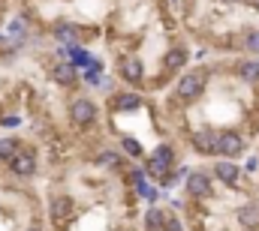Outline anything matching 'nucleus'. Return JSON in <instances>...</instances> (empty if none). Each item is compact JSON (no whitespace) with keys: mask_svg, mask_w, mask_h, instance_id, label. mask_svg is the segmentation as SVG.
<instances>
[{"mask_svg":"<svg viewBox=\"0 0 259 231\" xmlns=\"http://www.w3.org/2000/svg\"><path fill=\"white\" fill-rule=\"evenodd\" d=\"M66 114H69V123H72V126L91 129V126H97V120H100V108H97V102H94L91 96H75V99L66 105Z\"/></svg>","mask_w":259,"mask_h":231,"instance_id":"f257e3e1","label":"nucleus"},{"mask_svg":"<svg viewBox=\"0 0 259 231\" xmlns=\"http://www.w3.org/2000/svg\"><path fill=\"white\" fill-rule=\"evenodd\" d=\"M6 171L12 174L15 180H30V177H36V171H39V153L24 144V147L6 162Z\"/></svg>","mask_w":259,"mask_h":231,"instance_id":"f03ea898","label":"nucleus"},{"mask_svg":"<svg viewBox=\"0 0 259 231\" xmlns=\"http://www.w3.org/2000/svg\"><path fill=\"white\" fill-rule=\"evenodd\" d=\"M217 129H208V126H199V129H190L187 132V144L196 156L202 159H214L217 156Z\"/></svg>","mask_w":259,"mask_h":231,"instance_id":"7ed1b4c3","label":"nucleus"},{"mask_svg":"<svg viewBox=\"0 0 259 231\" xmlns=\"http://www.w3.org/2000/svg\"><path fill=\"white\" fill-rule=\"evenodd\" d=\"M184 189H187V195L196 198V201L211 198L214 195V177H211L208 168H190V171L184 174Z\"/></svg>","mask_w":259,"mask_h":231,"instance_id":"20e7f679","label":"nucleus"},{"mask_svg":"<svg viewBox=\"0 0 259 231\" xmlns=\"http://www.w3.org/2000/svg\"><path fill=\"white\" fill-rule=\"evenodd\" d=\"M244 153H247V138L238 129H220V135H217V156L238 159Z\"/></svg>","mask_w":259,"mask_h":231,"instance_id":"39448f33","label":"nucleus"},{"mask_svg":"<svg viewBox=\"0 0 259 231\" xmlns=\"http://www.w3.org/2000/svg\"><path fill=\"white\" fill-rule=\"evenodd\" d=\"M214 180H220L226 189H241L244 186V177H241V168L232 162V159H223V156H214V165L208 168Z\"/></svg>","mask_w":259,"mask_h":231,"instance_id":"423d86ee","label":"nucleus"},{"mask_svg":"<svg viewBox=\"0 0 259 231\" xmlns=\"http://www.w3.org/2000/svg\"><path fill=\"white\" fill-rule=\"evenodd\" d=\"M72 216H75V201H72V195H52V201H49V222L66 225Z\"/></svg>","mask_w":259,"mask_h":231,"instance_id":"0eeeda50","label":"nucleus"},{"mask_svg":"<svg viewBox=\"0 0 259 231\" xmlns=\"http://www.w3.org/2000/svg\"><path fill=\"white\" fill-rule=\"evenodd\" d=\"M238 222L250 231H259V201L256 198H247V201L238 207Z\"/></svg>","mask_w":259,"mask_h":231,"instance_id":"6e6552de","label":"nucleus"},{"mask_svg":"<svg viewBox=\"0 0 259 231\" xmlns=\"http://www.w3.org/2000/svg\"><path fill=\"white\" fill-rule=\"evenodd\" d=\"M97 165L106 168V171H118V168H124V156L118 150L103 147V150H97Z\"/></svg>","mask_w":259,"mask_h":231,"instance_id":"1a4fd4ad","label":"nucleus"},{"mask_svg":"<svg viewBox=\"0 0 259 231\" xmlns=\"http://www.w3.org/2000/svg\"><path fill=\"white\" fill-rule=\"evenodd\" d=\"M21 147H24V141H21L18 135H6V138H0V162L6 165V162L21 150Z\"/></svg>","mask_w":259,"mask_h":231,"instance_id":"9d476101","label":"nucleus"},{"mask_svg":"<svg viewBox=\"0 0 259 231\" xmlns=\"http://www.w3.org/2000/svg\"><path fill=\"white\" fill-rule=\"evenodd\" d=\"M238 51L241 54H259V27H250L244 36H241V45H238Z\"/></svg>","mask_w":259,"mask_h":231,"instance_id":"9b49d317","label":"nucleus"},{"mask_svg":"<svg viewBox=\"0 0 259 231\" xmlns=\"http://www.w3.org/2000/svg\"><path fill=\"white\" fill-rule=\"evenodd\" d=\"M163 216H166V210H160V207H148V213H145V228L148 231H160L163 228Z\"/></svg>","mask_w":259,"mask_h":231,"instance_id":"f8f14e48","label":"nucleus"},{"mask_svg":"<svg viewBox=\"0 0 259 231\" xmlns=\"http://www.w3.org/2000/svg\"><path fill=\"white\" fill-rule=\"evenodd\" d=\"M136 195H142V198H145L148 204H157V198H160V189H157V186H151V183L145 180V183H142V186L136 189Z\"/></svg>","mask_w":259,"mask_h":231,"instance_id":"ddd939ff","label":"nucleus"},{"mask_svg":"<svg viewBox=\"0 0 259 231\" xmlns=\"http://www.w3.org/2000/svg\"><path fill=\"white\" fill-rule=\"evenodd\" d=\"M160 231H184V225H181V219H178V216L166 213V216H163V228H160Z\"/></svg>","mask_w":259,"mask_h":231,"instance_id":"4468645a","label":"nucleus"},{"mask_svg":"<svg viewBox=\"0 0 259 231\" xmlns=\"http://www.w3.org/2000/svg\"><path fill=\"white\" fill-rule=\"evenodd\" d=\"M6 6H9V0H0V21H3V15H6Z\"/></svg>","mask_w":259,"mask_h":231,"instance_id":"2eb2a0df","label":"nucleus"},{"mask_svg":"<svg viewBox=\"0 0 259 231\" xmlns=\"http://www.w3.org/2000/svg\"><path fill=\"white\" fill-rule=\"evenodd\" d=\"M27 231H42V228H27Z\"/></svg>","mask_w":259,"mask_h":231,"instance_id":"dca6fc26","label":"nucleus"}]
</instances>
